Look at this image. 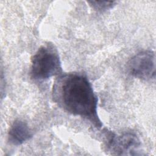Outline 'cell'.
I'll use <instances>...</instances> for the list:
<instances>
[{
  "label": "cell",
  "mask_w": 156,
  "mask_h": 156,
  "mask_svg": "<svg viewBox=\"0 0 156 156\" xmlns=\"http://www.w3.org/2000/svg\"><path fill=\"white\" fill-rule=\"evenodd\" d=\"M52 98L66 112L88 120L98 129L102 127L97 111L98 98L85 74L73 72L58 76L52 86Z\"/></svg>",
  "instance_id": "obj_1"
},
{
  "label": "cell",
  "mask_w": 156,
  "mask_h": 156,
  "mask_svg": "<svg viewBox=\"0 0 156 156\" xmlns=\"http://www.w3.org/2000/svg\"><path fill=\"white\" fill-rule=\"evenodd\" d=\"M30 77L35 80H44L63 73L58 52L51 43L40 46L31 58Z\"/></svg>",
  "instance_id": "obj_2"
},
{
  "label": "cell",
  "mask_w": 156,
  "mask_h": 156,
  "mask_svg": "<svg viewBox=\"0 0 156 156\" xmlns=\"http://www.w3.org/2000/svg\"><path fill=\"white\" fill-rule=\"evenodd\" d=\"M127 70L130 75L141 80L155 79V52L151 50H145L137 53L127 63Z\"/></svg>",
  "instance_id": "obj_3"
},
{
  "label": "cell",
  "mask_w": 156,
  "mask_h": 156,
  "mask_svg": "<svg viewBox=\"0 0 156 156\" xmlns=\"http://www.w3.org/2000/svg\"><path fill=\"white\" fill-rule=\"evenodd\" d=\"M104 133L106 138L105 146L113 155H133L132 152L137 151L140 147V140L133 132L118 135L105 129Z\"/></svg>",
  "instance_id": "obj_4"
},
{
  "label": "cell",
  "mask_w": 156,
  "mask_h": 156,
  "mask_svg": "<svg viewBox=\"0 0 156 156\" xmlns=\"http://www.w3.org/2000/svg\"><path fill=\"white\" fill-rule=\"evenodd\" d=\"M32 137V133L26 122L16 119L8 132V141L12 144L19 146Z\"/></svg>",
  "instance_id": "obj_5"
},
{
  "label": "cell",
  "mask_w": 156,
  "mask_h": 156,
  "mask_svg": "<svg viewBox=\"0 0 156 156\" xmlns=\"http://www.w3.org/2000/svg\"><path fill=\"white\" fill-rule=\"evenodd\" d=\"M90 6L95 10L100 12H105L115 5V1H88Z\"/></svg>",
  "instance_id": "obj_6"
}]
</instances>
